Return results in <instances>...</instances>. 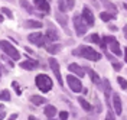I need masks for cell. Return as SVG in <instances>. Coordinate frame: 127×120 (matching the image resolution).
I'll use <instances>...</instances> for the list:
<instances>
[{"mask_svg":"<svg viewBox=\"0 0 127 120\" xmlns=\"http://www.w3.org/2000/svg\"><path fill=\"white\" fill-rule=\"evenodd\" d=\"M74 28H75L77 35H79V36H82L84 33L87 32L88 26L84 23V20H82L81 15H75V16H74Z\"/></svg>","mask_w":127,"mask_h":120,"instance_id":"5b68a950","label":"cell"},{"mask_svg":"<svg viewBox=\"0 0 127 120\" xmlns=\"http://www.w3.org/2000/svg\"><path fill=\"white\" fill-rule=\"evenodd\" d=\"M66 82H68L69 88H71L74 93H79V91H82V88H84L81 80L77 78V77H74V75H68V77H66Z\"/></svg>","mask_w":127,"mask_h":120,"instance_id":"52a82bcc","label":"cell"},{"mask_svg":"<svg viewBox=\"0 0 127 120\" xmlns=\"http://www.w3.org/2000/svg\"><path fill=\"white\" fill-rule=\"evenodd\" d=\"M124 59H126V62H127V48H124Z\"/></svg>","mask_w":127,"mask_h":120,"instance_id":"60d3db41","label":"cell"},{"mask_svg":"<svg viewBox=\"0 0 127 120\" xmlns=\"http://www.w3.org/2000/svg\"><path fill=\"white\" fill-rule=\"evenodd\" d=\"M46 38H48V40H51V42H56V40L59 39V33H58V31H56V28H54V26L48 28Z\"/></svg>","mask_w":127,"mask_h":120,"instance_id":"4fadbf2b","label":"cell"},{"mask_svg":"<svg viewBox=\"0 0 127 120\" xmlns=\"http://www.w3.org/2000/svg\"><path fill=\"white\" fill-rule=\"evenodd\" d=\"M81 17H82L84 23L87 25V26H94L95 19H94V15H93V12H91V9H90V7H87V6H85V7L82 9Z\"/></svg>","mask_w":127,"mask_h":120,"instance_id":"ba28073f","label":"cell"},{"mask_svg":"<svg viewBox=\"0 0 127 120\" xmlns=\"http://www.w3.org/2000/svg\"><path fill=\"white\" fill-rule=\"evenodd\" d=\"M105 120H116V119H114V114H113V112H111V110L107 113V117H105Z\"/></svg>","mask_w":127,"mask_h":120,"instance_id":"836d02e7","label":"cell"},{"mask_svg":"<svg viewBox=\"0 0 127 120\" xmlns=\"http://www.w3.org/2000/svg\"><path fill=\"white\" fill-rule=\"evenodd\" d=\"M78 103L81 104V107H82L85 112H91V110H93V106L88 103L85 98H82V97H78Z\"/></svg>","mask_w":127,"mask_h":120,"instance_id":"ac0fdd59","label":"cell"},{"mask_svg":"<svg viewBox=\"0 0 127 120\" xmlns=\"http://www.w3.org/2000/svg\"><path fill=\"white\" fill-rule=\"evenodd\" d=\"M124 9H126V10H127V3H124Z\"/></svg>","mask_w":127,"mask_h":120,"instance_id":"ee69618b","label":"cell"},{"mask_svg":"<svg viewBox=\"0 0 127 120\" xmlns=\"http://www.w3.org/2000/svg\"><path fill=\"white\" fill-rule=\"evenodd\" d=\"M35 82H36V87L39 88L42 93L51 91V90H52V85H54L52 80H51L48 75H45V74H38L36 78H35Z\"/></svg>","mask_w":127,"mask_h":120,"instance_id":"7a4b0ae2","label":"cell"},{"mask_svg":"<svg viewBox=\"0 0 127 120\" xmlns=\"http://www.w3.org/2000/svg\"><path fill=\"white\" fill-rule=\"evenodd\" d=\"M117 81H119L120 87H121V90H126L127 88V81L126 78H123V77H117Z\"/></svg>","mask_w":127,"mask_h":120,"instance_id":"f1b7e54d","label":"cell"},{"mask_svg":"<svg viewBox=\"0 0 127 120\" xmlns=\"http://www.w3.org/2000/svg\"><path fill=\"white\" fill-rule=\"evenodd\" d=\"M20 68H23V70H29V71H32V70H36L38 67H39V62L36 61V59H25L23 62H20Z\"/></svg>","mask_w":127,"mask_h":120,"instance_id":"8fae6325","label":"cell"},{"mask_svg":"<svg viewBox=\"0 0 127 120\" xmlns=\"http://www.w3.org/2000/svg\"><path fill=\"white\" fill-rule=\"evenodd\" d=\"M103 84H104V94H105L107 100H108V103H110V91H111L110 82H108V80H104V81H103Z\"/></svg>","mask_w":127,"mask_h":120,"instance_id":"603a6c76","label":"cell"},{"mask_svg":"<svg viewBox=\"0 0 127 120\" xmlns=\"http://www.w3.org/2000/svg\"><path fill=\"white\" fill-rule=\"evenodd\" d=\"M100 1H101V4H103L104 7L108 10V13H111V15L117 13V7L113 4V1H110V0H100Z\"/></svg>","mask_w":127,"mask_h":120,"instance_id":"9a60e30c","label":"cell"},{"mask_svg":"<svg viewBox=\"0 0 127 120\" xmlns=\"http://www.w3.org/2000/svg\"><path fill=\"white\" fill-rule=\"evenodd\" d=\"M4 116H6V114H4V112H1V113H0V120H3V119H4Z\"/></svg>","mask_w":127,"mask_h":120,"instance_id":"ab89813d","label":"cell"},{"mask_svg":"<svg viewBox=\"0 0 127 120\" xmlns=\"http://www.w3.org/2000/svg\"><path fill=\"white\" fill-rule=\"evenodd\" d=\"M3 109H4V106H3V104H0V113L3 112Z\"/></svg>","mask_w":127,"mask_h":120,"instance_id":"7bdbcfd3","label":"cell"},{"mask_svg":"<svg viewBox=\"0 0 127 120\" xmlns=\"http://www.w3.org/2000/svg\"><path fill=\"white\" fill-rule=\"evenodd\" d=\"M100 19H101L103 22H110L113 19H116V16L111 15V13H108V12H103V13H100Z\"/></svg>","mask_w":127,"mask_h":120,"instance_id":"7402d4cb","label":"cell"},{"mask_svg":"<svg viewBox=\"0 0 127 120\" xmlns=\"http://www.w3.org/2000/svg\"><path fill=\"white\" fill-rule=\"evenodd\" d=\"M113 107H114V112L116 114H121L123 113V104H121V100H120V96L117 93L113 94Z\"/></svg>","mask_w":127,"mask_h":120,"instance_id":"7c38bea8","label":"cell"},{"mask_svg":"<svg viewBox=\"0 0 127 120\" xmlns=\"http://www.w3.org/2000/svg\"><path fill=\"white\" fill-rule=\"evenodd\" d=\"M1 12H3V15H6L7 17H13V13H12V10L10 9H7V7H1Z\"/></svg>","mask_w":127,"mask_h":120,"instance_id":"f546056e","label":"cell"},{"mask_svg":"<svg viewBox=\"0 0 127 120\" xmlns=\"http://www.w3.org/2000/svg\"><path fill=\"white\" fill-rule=\"evenodd\" d=\"M61 49H62V45H61V43H56V45H51V46H48L46 51L49 52V54L55 55V54H58V52H59Z\"/></svg>","mask_w":127,"mask_h":120,"instance_id":"44dd1931","label":"cell"},{"mask_svg":"<svg viewBox=\"0 0 127 120\" xmlns=\"http://www.w3.org/2000/svg\"><path fill=\"white\" fill-rule=\"evenodd\" d=\"M90 1H91V4H94L95 7H98V6H100V4H98V1H97V0H90Z\"/></svg>","mask_w":127,"mask_h":120,"instance_id":"8d00e7d4","label":"cell"},{"mask_svg":"<svg viewBox=\"0 0 127 120\" xmlns=\"http://www.w3.org/2000/svg\"><path fill=\"white\" fill-rule=\"evenodd\" d=\"M113 68H114L116 71H119L120 68H121V65H120L119 62H113Z\"/></svg>","mask_w":127,"mask_h":120,"instance_id":"e575fe53","label":"cell"},{"mask_svg":"<svg viewBox=\"0 0 127 120\" xmlns=\"http://www.w3.org/2000/svg\"><path fill=\"white\" fill-rule=\"evenodd\" d=\"M103 39H104V42L108 45L110 51L114 54V55H116V56L121 55V48H120V43H119V40L116 39L114 36H104Z\"/></svg>","mask_w":127,"mask_h":120,"instance_id":"277c9868","label":"cell"},{"mask_svg":"<svg viewBox=\"0 0 127 120\" xmlns=\"http://www.w3.org/2000/svg\"><path fill=\"white\" fill-rule=\"evenodd\" d=\"M58 7H59V10L64 12V13H65L66 10H69V9H68V4H66V1H65V0H58Z\"/></svg>","mask_w":127,"mask_h":120,"instance_id":"83f0119b","label":"cell"},{"mask_svg":"<svg viewBox=\"0 0 127 120\" xmlns=\"http://www.w3.org/2000/svg\"><path fill=\"white\" fill-rule=\"evenodd\" d=\"M43 112H45V114H46V117L52 119V117L56 114V107H55V106H46Z\"/></svg>","mask_w":127,"mask_h":120,"instance_id":"d6986e66","label":"cell"},{"mask_svg":"<svg viewBox=\"0 0 127 120\" xmlns=\"http://www.w3.org/2000/svg\"><path fill=\"white\" fill-rule=\"evenodd\" d=\"M28 39H29V42L35 43V45H38V46H45V36H43L40 32L31 33Z\"/></svg>","mask_w":127,"mask_h":120,"instance_id":"9c48e42d","label":"cell"},{"mask_svg":"<svg viewBox=\"0 0 127 120\" xmlns=\"http://www.w3.org/2000/svg\"><path fill=\"white\" fill-rule=\"evenodd\" d=\"M110 29L113 32H116V31H117V26H116V25H110Z\"/></svg>","mask_w":127,"mask_h":120,"instance_id":"74e56055","label":"cell"},{"mask_svg":"<svg viewBox=\"0 0 127 120\" xmlns=\"http://www.w3.org/2000/svg\"><path fill=\"white\" fill-rule=\"evenodd\" d=\"M0 100L9 101V100H10V91H9V90H1V91H0Z\"/></svg>","mask_w":127,"mask_h":120,"instance_id":"4316f807","label":"cell"},{"mask_svg":"<svg viewBox=\"0 0 127 120\" xmlns=\"http://www.w3.org/2000/svg\"><path fill=\"white\" fill-rule=\"evenodd\" d=\"M31 101L35 104V106H40V104H45V103H46V98H45V97H40V96H36V94H35V96L31 97Z\"/></svg>","mask_w":127,"mask_h":120,"instance_id":"e0dca14e","label":"cell"},{"mask_svg":"<svg viewBox=\"0 0 127 120\" xmlns=\"http://www.w3.org/2000/svg\"><path fill=\"white\" fill-rule=\"evenodd\" d=\"M123 33H124V36H126V39H127V25L123 28Z\"/></svg>","mask_w":127,"mask_h":120,"instance_id":"f35d334b","label":"cell"},{"mask_svg":"<svg viewBox=\"0 0 127 120\" xmlns=\"http://www.w3.org/2000/svg\"><path fill=\"white\" fill-rule=\"evenodd\" d=\"M20 4H22V7H23V9H26V10H28L29 13H32V15H36L35 9L32 7V6L29 4V3H28V1H26V0H20Z\"/></svg>","mask_w":127,"mask_h":120,"instance_id":"d4e9b609","label":"cell"},{"mask_svg":"<svg viewBox=\"0 0 127 120\" xmlns=\"http://www.w3.org/2000/svg\"><path fill=\"white\" fill-rule=\"evenodd\" d=\"M7 1H15V0H7Z\"/></svg>","mask_w":127,"mask_h":120,"instance_id":"f6af8a7d","label":"cell"},{"mask_svg":"<svg viewBox=\"0 0 127 120\" xmlns=\"http://www.w3.org/2000/svg\"><path fill=\"white\" fill-rule=\"evenodd\" d=\"M88 40L93 42V43H98V45H101V42H103V39L100 38L98 33H93V35H90V36H88Z\"/></svg>","mask_w":127,"mask_h":120,"instance_id":"cb8c5ba5","label":"cell"},{"mask_svg":"<svg viewBox=\"0 0 127 120\" xmlns=\"http://www.w3.org/2000/svg\"><path fill=\"white\" fill-rule=\"evenodd\" d=\"M16 119H17V114H16V113H13V114H12L7 120H16Z\"/></svg>","mask_w":127,"mask_h":120,"instance_id":"d590c367","label":"cell"},{"mask_svg":"<svg viewBox=\"0 0 127 120\" xmlns=\"http://www.w3.org/2000/svg\"><path fill=\"white\" fill-rule=\"evenodd\" d=\"M0 48H1V51H3L7 56H10L13 61H17V59L20 58L19 51H17L10 42H7V40H0Z\"/></svg>","mask_w":127,"mask_h":120,"instance_id":"3957f363","label":"cell"},{"mask_svg":"<svg viewBox=\"0 0 127 120\" xmlns=\"http://www.w3.org/2000/svg\"><path fill=\"white\" fill-rule=\"evenodd\" d=\"M68 116H69V113L68 112H61L59 113V119L61 120H66L68 119Z\"/></svg>","mask_w":127,"mask_h":120,"instance_id":"4dcf8cb0","label":"cell"},{"mask_svg":"<svg viewBox=\"0 0 127 120\" xmlns=\"http://www.w3.org/2000/svg\"><path fill=\"white\" fill-rule=\"evenodd\" d=\"M12 85H13V88L16 90V93H17V94H20V88H19V84H17L16 81H13V82H12Z\"/></svg>","mask_w":127,"mask_h":120,"instance_id":"d6a6232c","label":"cell"},{"mask_svg":"<svg viewBox=\"0 0 127 120\" xmlns=\"http://www.w3.org/2000/svg\"><path fill=\"white\" fill-rule=\"evenodd\" d=\"M66 4H68V9H74L75 7V0H65Z\"/></svg>","mask_w":127,"mask_h":120,"instance_id":"1f68e13d","label":"cell"},{"mask_svg":"<svg viewBox=\"0 0 127 120\" xmlns=\"http://www.w3.org/2000/svg\"><path fill=\"white\" fill-rule=\"evenodd\" d=\"M49 67H51V70H52V72L55 74L56 80H58V82L61 84L64 87V81H62V75H61V68H59V62L56 61L55 58H49Z\"/></svg>","mask_w":127,"mask_h":120,"instance_id":"8992f818","label":"cell"},{"mask_svg":"<svg viewBox=\"0 0 127 120\" xmlns=\"http://www.w3.org/2000/svg\"><path fill=\"white\" fill-rule=\"evenodd\" d=\"M68 68H69V71L74 72V74H77L78 77H84V75H85V70H84L82 67H79L78 64H71Z\"/></svg>","mask_w":127,"mask_h":120,"instance_id":"5bb4252c","label":"cell"},{"mask_svg":"<svg viewBox=\"0 0 127 120\" xmlns=\"http://www.w3.org/2000/svg\"><path fill=\"white\" fill-rule=\"evenodd\" d=\"M33 3H35V7L40 13H49L51 12V6H49L48 0H33Z\"/></svg>","mask_w":127,"mask_h":120,"instance_id":"30bf717a","label":"cell"},{"mask_svg":"<svg viewBox=\"0 0 127 120\" xmlns=\"http://www.w3.org/2000/svg\"><path fill=\"white\" fill-rule=\"evenodd\" d=\"M28 120H38V119H36L35 116H29V117H28Z\"/></svg>","mask_w":127,"mask_h":120,"instance_id":"b9f144b4","label":"cell"},{"mask_svg":"<svg viewBox=\"0 0 127 120\" xmlns=\"http://www.w3.org/2000/svg\"><path fill=\"white\" fill-rule=\"evenodd\" d=\"M56 20H58V22H59V23L62 25L64 28H65V32L66 33H69V31H68V29H66V25H68V22H66V16H65V15H61V13H56Z\"/></svg>","mask_w":127,"mask_h":120,"instance_id":"2e32d148","label":"cell"},{"mask_svg":"<svg viewBox=\"0 0 127 120\" xmlns=\"http://www.w3.org/2000/svg\"><path fill=\"white\" fill-rule=\"evenodd\" d=\"M87 72H88V75H90V78L93 80V82H95V84H100V82H101V78L98 77V74H97L95 71H93V70L88 68Z\"/></svg>","mask_w":127,"mask_h":120,"instance_id":"ffe728a7","label":"cell"},{"mask_svg":"<svg viewBox=\"0 0 127 120\" xmlns=\"http://www.w3.org/2000/svg\"><path fill=\"white\" fill-rule=\"evenodd\" d=\"M74 55H78V56H82L85 59H90V61H100L101 59V54L98 51H95L94 48L91 46H85V45H81L78 48L72 52Z\"/></svg>","mask_w":127,"mask_h":120,"instance_id":"6da1fadb","label":"cell"},{"mask_svg":"<svg viewBox=\"0 0 127 120\" xmlns=\"http://www.w3.org/2000/svg\"><path fill=\"white\" fill-rule=\"evenodd\" d=\"M25 25L28 26V28H35V29H38V28H42V23L38 22V20H26Z\"/></svg>","mask_w":127,"mask_h":120,"instance_id":"484cf974","label":"cell"}]
</instances>
